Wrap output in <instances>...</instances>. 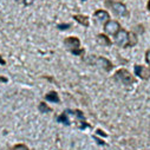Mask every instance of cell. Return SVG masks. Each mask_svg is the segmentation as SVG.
<instances>
[{"instance_id":"7c38bea8","label":"cell","mask_w":150,"mask_h":150,"mask_svg":"<svg viewBox=\"0 0 150 150\" xmlns=\"http://www.w3.org/2000/svg\"><path fill=\"white\" fill-rule=\"evenodd\" d=\"M38 108H39L40 114H47V112H51L52 111V109L50 106H47V104H45V103H40Z\"/></svg>"},{"instance_id":"ffe728a7","label":"cell","mask_w":150,"mask_h":150,"mask_svg":"<svg viewBox=\"0 0 150 150\" xmlns=\"http://www.w3.org/2000/svg\"><path fill=\"white\" fill-rule=\"evenodd\" d=\"M148 10L150 11V0H149V1H148Z\"/></svg>"},{"instance_id":"ba28073f","label":"cell","mask_w":150,"mask_h":150,"mask_svg":"<svg viewBox=\"0 0 150 150\" xmlns=\"http://www.w3.org/2000/svg\"><path fill=\"white\" fill-rule=\"evenodd\" d=\"M93 16H95V18H96V20H98L99 23H103V21H109V19H110V16H109V13L106 12V11H103V10H98V11H96L95 13H93Z\"/></svg>"},{"instance_id":"44dd1931","label":"cell","mask_w":150,"mask_h":150,"mask_svg":"<svg viewBox=\"0 0 150 150\" xmlns=\"http://www.w3.org/2000/svg\"><path fill=\"white\" fill-rule=\"evenodd\" d=\"M16 1H18V3H25V0H16Z\"/></svg>"},{"instance_id":"5bb4252c","label":"cell","mask_w":150,"mask_h":150,"mask_svg":"<svg viewBox=\"0 0 150 150\" xmlns=\"http://www.w3.org/2000/svg\"><path fill=\"white\" fill-rule=\"evenodd\" d=\"M129 42H130L129 46H135L137 44V38H136V34L134 32H129Z\"/></svg>"},{"instance_id":"277c9868","label":"cell","mask_w":150,"mask_h":150,"mask_svg":"<svg viewBox=\"0 0 150 150\" xmlns=\"http://www.w3.org/2000/svg\"><path fill=\"white\" fill-rule=\"evenodd\" d=\"M105 5L111 7V10L114 11L117 16H121V17H128L129 16L125 5L122 4V3H116V1H112V0H106Z\"/></svg>"},{"instance_id":"7a4b0ae2","label":"cell","mask_w":150,"mask_h":150,"mask_svg":"<svg viewBox=\"0 0 150 150\" xmlns=\"http://www.w3.org/2000/svg\"><path fill=\"white\" fill-rule=\"evenodd\" d=\"M84 60H85L88 64L99 66L100 69H103V70H104V71H106V72L111 71V70H112V67H114L110 60H108L106 58H103V57H95V56H90V57H88V58H86V59H84Z\"/></svg>"},{"instance_id":"9a60e30c","label":"cell","mask_w":150,"mask_h":150,"mask_svg":"<svg viewBox=\"0 0 150 150\" xmlns=\"http://www.w3.org/2000/svg\"><path fill=\"white\" fill-rule=\"evenodd\" d=\"M13 150H28V148L25 144H17L13 146Z\"/></svg>"},{"instance_id":"d6986e66","label":"cell","mask_w":150,"mask_h":150,"mask_svg":"<svg viewBox=\"0 0 150 150\" xmlns=\"http://www.w3.org/2000/svg\"><path fill=\"white\" fill-rule=\"evenodd\" d=\"M0 81H1V82H6V78H3V77H0Z\"/></svg>"},{"instance_id":"30bf717a","label":"cell","mask_w":150,"mask_h":150,"mask_svg":"<svg viewBox=\"0 0 150 150\" xmlns=\"http://www.w3.org/2000/svg\"><path fill=\"white\" fill-rule=\"evenodd\" d=\"M73 19L78 21L79 24H82L83 26H89V18L82 14H77V16H73Z\"/></svg>"},{"instance_id":"3957f363","label":"cell","mask_w":150,"mask_h":150,"mask_svg":"<svg viewBox=\"0 0 150 150\" xmlns=\"http://www.w3.org/2000/svg\"><path fill=\"white\" fill-rule=\"evenodd\" d=\"M115 79L118 81V82H121V83L124 84V85H130V84L135 83L134 76H131V73H130L128 70H125V69H121V70H118V71L116 72Z\"/></svg>"},{"instance_id":"8992f818","label":"cell","mask_w":150,"mask_h":150,"mask_svg":"<svg viewBox=\"0 0 150 150\" xmlns=\"http://www.w3.org/2000/svg\"><path fill=\"white\" fill-rule=\"evenodd\" d=\"M120 30H121V25H120V23L116 21V20H109V21H106L105 25H104V31H105L108 34L116 35Z\"/></svg>"},{"instance_id":"9c48e42d","label":"cell","mask_w":150,"mask_h":150,"mask_svg":"<svg viewBox=\"0 0 150 150\" xmlns=\"http://www.w3.org/2000/svg\"><path fill=\"white\" fill-rule=\"evenodd\" d=\"M97 43L104 46H110L111 45V40L108 38L105 34H98L97 35Z\"/></svg>"},{"instance_id":"8fae6325","label":"cell","mask_w":150,"mask_h":150,"mask_svg":"<svg viewBox=\"0 0 150 150\" xmlns=\"http://www.w3.org/2000/svg\"><path fill=\"white\" fill-rule=\"evenodd\" d=\"M45 98H46V100H50V102H53V103H59V102H60V100H59V96L57 95L56 91H50V92L45 96Z\"/></svg>"},{"instance_id":"6da1fadb","label":"cell","mask_w":150,"mask_h":150,"mask_svg":"<svg viewBox=\"0 0 150 150\" xmlns=\"http://www.w3.org/2000/svg\"><path fill=\"white\" fill-rule=\"evenodd\" d=\"M64 44L67 47V50L73 54L82 56L84 53V50L81 49V42L78 38H76V37H69V38H66L64 40Z\"/></svg>"},{"instance_id":"ac0fdd59","label":"cell","mask_w":150,"mask_h":150,"mask_svg":"<svg viewBox=\"0 0 150 150\" xmlns=\"http://www.w3.org/2000/svg\"><path fill=\"white\" fill-rule=\"evenodd\" d=\"M0 64H1V65H5V64H6V62L3 59V57H1V56H0Z\"/></svg>"},{"instance_id":"7402d4cb","label":"cell","mask_w":150,"mask_h":150,"mask_svg":"<svg viewBox=\"0 0 150 150\" xmlns=\"http://www.w3.org/2000/svg\"><path fill=\"white\" fill-rule=\"evenodd\" d=\"M83 1H85V0H83Z\"/></svg>"},{"instance_id":"2e32d148","label":"cell","mask_w":150,"mask_h":150,"mask_svg":"<svg viewBox=\"0 0 150 150\" xmlns=\"http://www.w3.org/2000/svg\"><path fill=\"white\" fill-rule=\"evenodd\" d=\"M71 25L70 24H60V25H58V28L59 30H66V28H69Z\"/></svg>"},{"instance_id":"4fadbf2b","label":"cell","mask_w":150,"mask_h":150,"mask_svg":"<svg viewBox=\"0 0 150 150\" xmlns=\"http://www.w3.org/2000/svg\"><path fill=\"white\" fill-rule=\"evenodd\" d=\"M57 121H58L59 123H63L64 125H70V121H69V118H67V116H66V112L62 114V115L57 118Z\"/></svg>"},{"instance_id":"e0dca14e","label":"cell","mask_w":150,"mask_h":150,"mask_svg":"<svg viewBox=\"0 0 150 150\" xmlns=\"http://www.w3.org/2000/svg\"><path fill=\"white\" fill-rule=\"evenodd\" d=\"M145 60H146V63L150 65V50H148V51L145 52Z\"/></svg>"},{"instance_id":"52a82bcc","label":"cell","mask_w":150,"mask_h":150,"mask_svg":"<svg viewBox=\"0 0 150 150\" xmlns=\"http://www.w3.org/2000/svg\"><path fill=\"white\" fill-rule=\"evenodd\" d=\"M135 74L142 79H149L150 78V70L142 66V65H135Z\"/></svg>"},{"instance_id":"5b68a950","label":"cell","mask_w":150,"mask_h":150,"mask_svg":"<svg viewBox=\"0 0 150 150\" xmlns=\"http://www.w3.org/2000/svg\"><path fill=\"white\" fill-rule=\"evenodd\" d=\"M115 43L120 47H128L130 45L129 42V32L125 30H120L118 33L115 35Z\"/></svg>"}]
</instances>
